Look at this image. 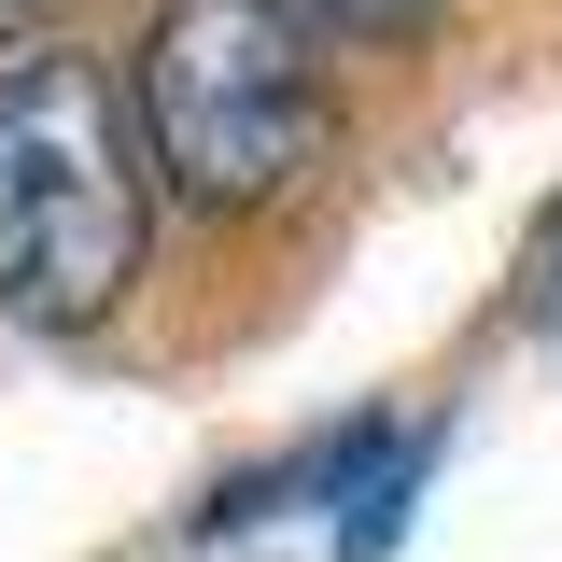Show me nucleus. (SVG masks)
Masks as SVG:
<instances>
[{
	"label": "nucleus",
	"instance_id": "obj_1",
	"mask_svg": "<svg viewBox=\"0 0 562 562\" xmlns=\"http://www.w3.org/2000/svg\"><path fill=\"white\" fill-rule=\"evenodd\" d=\"M155 225V127L99 57H14L0 70V310L14 324H99L140 281Z\"/></svg>",
	"mask_w": 562,
	"mask_h": 562
},
{
	"label": "nucleus",
	"instance_id": "obj_2",
	"mask_svg": "<svg viewBox=\"0 0 562 562\" xmlns=\"http://www.w3.org/2000/svg\"><path fill=\"white\" fill-rule=\"evenodd\" d=\"M140 127L155 169L211 211H268L310 140H324V85H310V29L295 0H169L155 57H140Z\"/></svg>",
	"mask_w": 562,
	"mask_h": 562
},
{
	"label": "nucleus",
	"instance_id": "obj_3",
	"mask_svg": "<svg viewBox=\"0 0 562 562\" xmlns=\"http://www.w3.org/2000/svg\"><path fill=\"white\" fill-rule=\"evenodd\" d=\"M422 464H436V422H351V436H338V492H324V535H338V562H380L394 535H408Z\"/></svg>",
	"mask_w": 562,
	"mask_h": 562
},
{
	"label": "nucleus",
	"instance_id": "obj_4",
	"mask_svg": "<svg viewBox=\"0 0 562 562\" xmlns=\"http://www.w3.org/2000/svg\"><path fill=\"white\" fill-rule=\"evenodd\" d=\"M436 0H295V29H324V43H408Z\"/></svg>",
	"mask_w": 562,
	"mask_h": 562
},
{
	"label": "nucleus",
	"instance_id": "obj_5",
	"mask_svg": "<svg viewBox=\"0 0 562 562\" xmlns=\"http://www.w3.org/2000/svg\"><path fill=\"white\" fill-rule=\"evenodd\" d=\"M520 310L562 324V198H549V225H535V254H520Z\"/></svg>",
	"mask_w": 562,
	"mask_h": 562
}]
</instances>
